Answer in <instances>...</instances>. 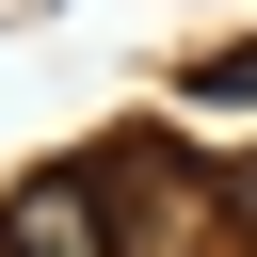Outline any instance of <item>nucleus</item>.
Returning <instances> with one entry per match:
<instances>
[{"label":"nucleus","mask_w":257,"mask_h":257,"mask_svg":"<svg viewBox=\"0 0 257 257\" xmlns=\"http://www.w3.org/2000/svg\"><path fill=\"white\" fill-rule=\"evenodd\" d=\"M0 257H112V225H96V177H32V193L0 209Z\"/></svg>","instance_id":"2"},{"label":"nucleus","mask_w":257,"mask_h":257,"mask_svg":"<svg viewBox=\"0 0 257 257\" xmlns=\"http://www.w3.org/2000/svg\"><path fill=\"white\" fill-rule=\"evenodd\" d=\"M225 209H241V225H257V145H225Z\"/></svg>","instance_id":"4"},{"label":"nucleus","mask_w":257,"mask_h":257,"mask_svg":"<svg viewBox=\"0 0 257 257\" xmlns=\"http://www.w3.org/2000/svg\"><path fill=\"white\" fill-rule=\"evenodd\" d=\"M177 112H193V128H225V112H257V48H225V64H193V80H177Z\"/></svg>","instance_id":"3"},{"label":"nucleus","mask_w":257,"mask_h":257,"mask_svg":"<svg viewBox=\"0 0 257 257\" xmlns=\"http://www.w3.org/2000/svg\"><path fill=\"white\" fill-rule=\"evenodd\" d=\"M96 225H112V257H241V225H209L161 161H96Z\"/></svg>","instance_id":"1"}]
</instances>
